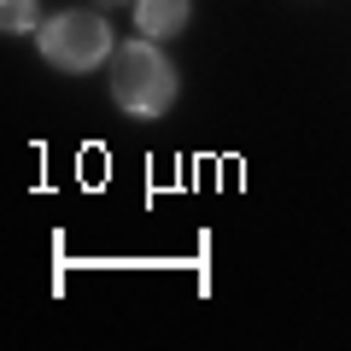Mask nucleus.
I'll use <instances>...</instances> for the list:
<instances>
[{
  "label": "nucleus",
  "mask_w": 351,
  "mask_h": 351,
  "mask_svg": "<svg viewBox=\"0 0 351 351\" xmlns=\"http://www.w3.org/2000/svg\"><path fill=\"white\" fill-rule=\"evenodd\" d=\"M36 41H41V59L53 64V71H64V76H82V71H94V64H106L112 59V29H106V18L100 12H53L47 24L36 29Z\"/></svg>",
  "instance_id": "f03ea898"
},
{
  "label": "nucleus",
  "mask_w": 351,
  "mask_h": 351,
  "mask_svg": "<svg viewBox=\"0 0 351 351\" xmlns=\"http://www.w3.org/2000/svg\"><path fill=\"white\" fill-rule=\"evenodd\" d=\"M188 0H135V29L141 36H152V41H164V36H182L188 29Z\"/></svg>",
  "instance_id": "7ed1b4c3"
},
{
  "label": "nucleus",
  "mask_w": 351,
  "mask_h": 351,
  "mask_svg": "<svg viewBox=\"0 0 351 351\" xmlns=\"http://www.w3.org/2000/svg\"><path fill=\"white\" fill-rule=\"evenodd\" d=\"M112 100L129 117H164L176 100V64L152 47V36H135L112 53Z\"/></svg>",
  "instance_id": "f257e3e1"
},
{
  "label": "nucleus",
  "mask_w": 351,
  "mask_h": 351,
  "mask_svg": "<svg viewBox=\"0 0 351 351\" xmlns=\"http://www.w3.org/2000/svg\"><path fill=\"white\" fill-rule=\"evenodd\" d=\"M100 6H123V0H100Z\"/></svg>",
  "instance_id": "39448f33"
},
{
  "label": "nucleus",
  "mask_w": 351,
  "mask_h": 351,
  "mask_svg": "<svg viewBox=\"0 0 351 351\" xmlns=\"http://www.w3.org/2000/svg\"><path fill=\"white\" fill-rule=\"evenodd\" d=\"M47 18H41L36 0H0V29L6 36H29V29H41Z\"/></svg>",
  "instance_id": "20e7f679"
}]
</instances>
